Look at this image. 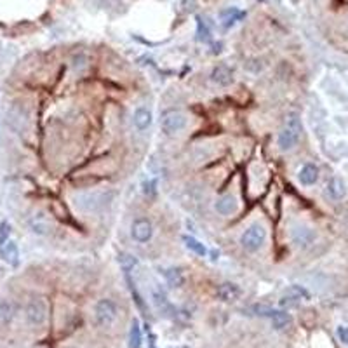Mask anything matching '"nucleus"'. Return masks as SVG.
<instances>
[{"mask_svg":"<svg viewBox=\"0 0 348 348\" xmlns=\"http://www.w3.org/2000/svg\"><path fill=\"white\" fill-rule=\"evenodd\" d=\"M186 127V115L179 110H167L160 119V129L166 136H174Z\"/></svg>","mask_w":348,"mask_h":348,"instance_id":"obj_4","label":"nucleus"},{"mask_svg":"<svg viewBox=\"0 0 348 348\" xmlns=\"http://www.w3.org/2000/svg\"><path fill=\"white\" fill-rule=\"evenodd\" d=\"M119 263L122 265V268L126 270L127 273H129L130 270H132L136 265H138V260H136V256H132V254L122 253V254L119 256Z\"/></svg>","mask_w":348,"mask_h":348,"instance_id":"obj_21","label":"nucleus"},{"mask_svg":"<svg viewBox=\"0 0 348 348\" xmlns=\"http://www.w3.org/2000/svg\"><path fill=\"white\" fill-rule=\"evenodd\" d=\"M289 237L296 247L306 249V247H310L313 242H315L317 233H315V230L310 228V226H306V225H293L291 226Z\"/></svg>","mask_w":348,"mask_h":348,"instance_id":"obj_6","label":"nucleus"},{"mask_svg":"<svg viewBox=\"0 0 348 348\" xmlns=\"http://www.w3.org/2000/svg\"><path fill=\"white\" fill-rule=\"evenodd\" d=\"M214 207H216L218 213L223 214V216H230V214H233L237 211V200H235V197H232V195H223L216 200V206Z\"/></svg>","mask_w":348,"mask_h":348,"instance_id":"obj_15","label":"nucleus"},{"mask_svg":"<svg viewBox=\"0 0 348 348\" xmlns=\"http://www.w3.org/2000/svg\"><path fill=\"white\" fill-rule=\"evenodd\" d=\"M183 242H185V246L188 247L190 251H193V253L199 254V256H206V254H207L206 246H204V244L200 242V240H197L195 237L185 235V237H183Z\"/></svg>","mask_w":348,"mask_h":348,"instance_id":"obj_20","label":"nucleus"},{"mask_svg":"<svg viewBox=\"0 0 348 348\" xmlns=\"http://www.w3.org/2000/svg\"><path fill=\"white\" fill-rule=\"evenodd\" d=\"M130 235H132V239L139 244L148 242L153 235L152 221L146 219V218H138V219H134V223H132V226H130Z\"/></svg>","mask_w":348,"mask_h":348,"instance_id":"obj_8","label":"nucleus"},{"mask_svg":"<svg viewBox=\"0 0 348 348\" xmlns=\"http://www.w3.org/2000/svg\"><path fill=\"white\" fill-rule=\"evenodd\" d=\"M155 186H157L155 179L145 181V183H143V193H145V195H153V193H155Z\"/></svg>","mask_w":348,"mask_h":348,"instance_id":"obj_25","label":"nucleus"},{"mask_svg":"<svg viewBox=\"0 0 348 348\" xmlns=\"http://www.w3.org/2000/svg\"><path fill=\"white\" fill-rule=\"evenodd\" d=\"M338 338H340L345 345H348V327H345V326L338 327Z\"/></svg>","mask_w":348,"mask_h":348,"instance_id":"obj_26","label":"nucleus"},{"mask_svg":"<svg viewBox=\"0 0 348 348\" xmlns=\"http://www.w3.org/2000/svg\"><path fill=\"white\" fill-rule=\"evenodd\" d=\"M132 120H134V126L138 127L139 130H145L146 127H150V124H152V112L146 108H138L134 112Z\"/></svg>","mask_w":348,"mask_h":348,"instance_id":"obj_18","label":"nucleus"},{"mask_svg":"<svg viewBox=\"0 0 348 348\" xmlns=\"http://www.w3.org/2000/svg\"><path fill=\"white\" fill-rule=\"evenodd\" d=\"M197 26H199L197 33H199V40H200V42H207V40H211V30H209V26H207L200 18H197Z\"/></svg>","mask_w":348,"mask_h":348,"instance_id":"obj_23","label":"nucleus"},{"mask_svg":"<svg viewBox=\"0 0 348 348\" xmlns=\"http://www.w3.org/2000/svg\"><path fill=\"white\" fill-rule=\"evenodd\" d=\"M211 79H213V82L218 84V86L226 87V86H230V84L233 82V73H232V70H230L228 66L219 65V66H216V68L213 70Z\"/></svg>","mask_w":348,"mask_h":348,"instance_id":"obj_13","label":"nucleus"},{"mask_svg":"<svg viewBox=\"0 0 348 348\" xmlns=\"http://www.w3.org/2000/svg\"><path fill=\"white\" fill-rule=\"evenodd\" d=\"M270 319H272V326L275 329H284V327H287L291 324V315L286 312H280V310H275Z\"/></svg>","mask_w":348,"mask_h":348,"instance_id":"obj_19","label":"nucleus"},{"mask_svg":"<svg viewBox=\"0 0 348 348\" xmlns=\"http://www.w3.org/2000/svg\"><path fill=\"white\" fill-rule=\"evenodd\" d=\"M26 322L30 326H42L45 322V317H47V304L44 300H32L26 304L25 310Z\"/></svg>","mask_w":348,"mask_h":348,"instance_id":"obj_7","label":"nucleus"},{"mask_svg":"<svg viewBox=\"0 0 348 348\" xmlns=\"http://www.w3.org/2000/svg\"><path fill=\"white\" fill-rule=\"evenodd\" d=\"M266 242V230L260 223H253L240 235V246L247 253H258Z\"/></svg>","mask_w":348,"mask_h":348,"instance_id":"obj_3","label":"nucleus"},{"mask_svg":"<svg viewBox=\"0 0 348 348\" xmlns=\"http://www.w3.org/2000/svg\"><path fill=\"white\" fill-rule=\"evenodd\" d=\"M30 228L33 233H39V235H45V233L51 230V223H49L47 216L44 213H39L30 219Z\"/></svg>","mask_w":348,"mask_h":348,"instance_id":"obj_14","label":"nucleus"},{"mask_svg":"<svg viewBox=\"0 0 348 348\" xmlns=\"http://www.w3.org/2000/svg\"><path fill=\"white\" fill-rule=\"evenodd\" d=\"M9 235H11V225L7 221H2L0 223V247L7 242Z\"/></svg>","mask_w":348,"mask_h":348,"instance_id":"obj_24","label":"nucleus"},{"mask_svg":"<svg viewBox=\"0 0 348 348\" xmlns=\"http://www.w3.org/2000/svg\"><path fill=\"white\" fill-rule=\"evenodd\" d=\"M301 136V119L298 113H289L284 120V126L279 132V148L282 152H289L298 145Z\"/></svg>","mask_w":348,"mask_h":348,"instance_id":"obj_1","label":"nucleus"},{"mask_svg":"<svg viewBox=\"0 0 348 348\" xmlns=\"http://www.w3.org/2000/svg\"><path fill=\"white\" fill-rule=\"evenodd\" d=\"M0 253H2V258H4L5 263H9L11 266L19 265V247L14 240H7L4 246L0 247Z\"/></svg>","mask_w":348,"mask_h":348,"instance_id":"obj_12","label":"nucleus"},{"mask_svg":"<svg viewBox=\"0 0 348 348\" xmlns=\"http://www.w3.org/2000/svg\"><path fill=\"white\" fill-rule=\"evenodd\" d=\"M117 319V306L112 300H99L94 306V320L99 327H110Z\"/></svg>","mask_w":348,"mask_h":348,"instance_id":"obj_5","label":"nucleus"},{"mask_svg":"<svg viewBox=\"0 0 348 348\" xmlns=\"http://www.w3.org/2000/svg\"><path fill=\"white\" fill-rule=\"evenodd\" d=\"M326 192H327V195H329V199L343 200L345 197H347V185H345V181L341 178L334 176V178H331L329 181H327Z\"/></svg>","mask_w":348,"mask_h":348,"instance_id":"obj_10","label":"nucleus"},{"mask_svg":"<svg viewBox=\"0 0 348 348\" xmlns=\"http://www.w3.org/2000/svg\"><path fill=\"white\" fill-rule=\"evenodd\" d=\"M148 333H150V331H148ZM148 345H150V348H157V347H155V336H153L152 333H150V340H148Z\"/></svg>","mask_w":348,"mask_h":348,"instance_id":"obj_27","label":"nucleus"},{"mask_svg":"<svg viewBox=\"0 0 348 348\" xmlns=\"http://www.w3.org/2000/svg\"><path fill=\"white\" fill-rule=\"evenodd\" d=\"M113 199V192H106V190H94V192H86L75 197V206L80 211L86 213H92V211H99L105 206H108L110 200Z\"/></svg>","mask_w":348,"mask_h":348,"instance_id":"obj_2","label":"nucleus"},{"mask_svg":"<svg viewBox=\"0 0 348 348\" xmlns=\"http://www.w3.org/2000/svg\"><path fill=\"white\" fill-rule=\"evenodd\" d=\"M242 294L240 287L233 282H223L221 286H218L216 289V298L218 300L225 301V303H232V301H237Z\"/></svg>","mask_w":348,"mask_h":348,"instance_id":"obj_9","label":"nucleus"},{"mask_svg":"<svg viewBox=\"0 0 348 348\" xmlns=\"http://www.w3.org/2000/svg\"><path fill=\"white\" fill-rule=\"evenodd\" d=\"M221 18H223V21H225V26H230V25H233L237 19L244 18V12H240V11H237L235 7H232V9H228V11H223Z\"/></svg>","mask_w":348,"mask_h":348,"instance_id":"obj_22","label":"nucleus"},{"mask_svg":"<svg viewBox=\"0 0 348 348\" xmlns=\"http://www.w3.org/2000/svg\"><path fill=\"white\" fill-rule=\"evenodd\" d=\"M164 277L171 287H183V284H185V275H183L181 268H166Z\"/></svg>","mask_w":348,"mask_h":348,"instance_id":"obj_17","label":"nucleus"},{"mask_svg":"<svg viewBox=\"0 0 348 348\" xmlns=\"http://www.w3.org/2000/svg\"><path fill=\"white\" fill-rule=\"evenodd\" d=\"M298 178H300L301 185H304V186L315 185L317 179H319V167H317L315 164H304L300 169Z\"/></svg>","mask_w":348,"mask_h":348,"instance_id":"obj_11","label":"nucleus"},{"mask_svg":"<svg viewBox=\"0 0 348 348\" xmlns=\"http://www.w3.org/2000/svg\"><path fill=\"white\" fill-rule=\"evenodd\" d=\"M129 348H143V334L138 319H132L129 329Z\"/></svg>","mask_w":348,"mask_h":348,"instance_id":"obj_16","label":"nucleus"}]
</instances>
